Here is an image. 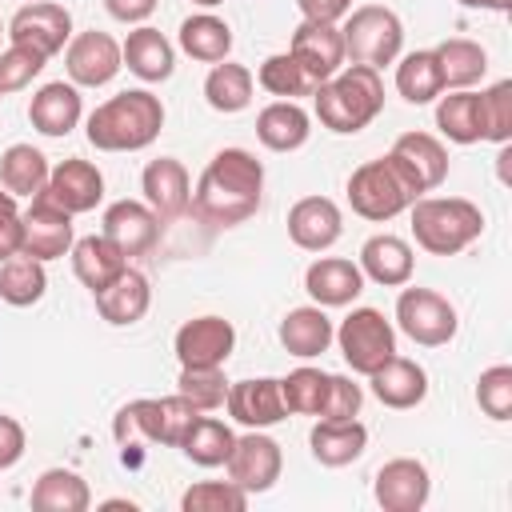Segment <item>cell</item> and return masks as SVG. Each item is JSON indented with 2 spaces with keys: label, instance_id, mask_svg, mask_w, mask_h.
<instances>
[{
  "label": "cell",
  "instance_id": "1",
  "mask_svg": "<svg viewBox=\"0 0 512 512\" xmlns=\"http://www.w3.org/2000/svg\"><path fill=\"white\" fill-rule=\"evenodd\" d=\"M264 196V164L248 148H220L200 172L188 208L212 228H232L256 216Z\"/></svg>",
  "mask_w": 512,
  "mask_h": 512
},
{
  "label": "cell",
  "instance_id": "2",
  "mask_svg": "<svg viewBox=\"0 0 512 512\" xmlns=\"http://www.w3.org/2000/svg\"><path fill=\"white\" fill-rule=\"evenodd\" d=\"M164 128V104L148 88H128L96 104L88 116V144L96 152H140Z\"/></svg>",
  "mask_w": 512,
  "mask_h": 512
},
{
  "label": "cell",
  "instance_id": "3",
  "mask_svg": "<svg viewBox=\"0 0 512 512\" xmlns=\"http://www.w3.org/2000/svg\"><path fill=\"white\" fill-rule=\"evenodd\" d=\"M312 108H316V120H320L328 132L352 136V132L368 128V124L380 116V108H384V80H380V68L344 64L336 76H328L324 84H316Z\"/></svg>",
  "mask_w": 512,
  "mask_h": 512
},
{
  "label": "cell",
  "instance_id": "4",
  "mask_svg": "<svg viewBox=\"0 0 512 512\" xmlns=\"http://www.w3.org/2000/svg\"><path fill=\"white\" fill-rule=\"evenodd\" d=\"M408 212L416 244L432 256H456L484 232V212L464 196H416Z\"/></svg>",
  "mask_w": 512,
  "mask_h": 512
},
{
  "label": "cell",
  "instance_id": "5",
  "mask_svg": "<svg viewBox=\"0 0 512 512\" xmlns=\"http://www.w3.org/2000/svg\"><path fill=\"white\" fill-rule=\"evenodd\" d=\"M420 192L412 188V180L396 168L392 156H380V160H364L352 176H348V204L356 216L364 220H392L400 212L412 208Z\"/></svg>",
  "mask_w": 512,
  "mask_h": 512
},
{
  "label": "cell",
  "instance_id": "6",
  "mask_svg": "<svg viewBox=\"0 0 512 512\" xmlns=\"http://www.w3.org/2000/svg\"><path fill=\"white\" fill-rule=\"evenodd\" d=\"M344 56H352V64H368V68H384L396 64L400 48H404V24L392 8L384 4H360L344 16Z\"/></svg>",
  "mask_w": 512,
  "mask_h": 512
},
{
  "label": "cell",
  "instance_id": "7",
  "mask_svg": "<svg viewBox=\"0 0 512 512\" xmlns=\"http://www.w3.org/2000/svg\"><path fill=\"white\" fill-rule=\"evenodd\" d=\"M332 340L340 344L344 364L352 372H360V376H372L384 360L396 356V328L384 320L380 308H352L340 320V328H336Z\"/></svg>",
  "mask_w": 512,
  "mask_h": 512
},
{
  "label": "cell",
  "instance_id": "8",
  "mask_svg": "<svg viewBox=\"0 0 512 512\" xmlns=\"http://www.w3.org/2000/svg\"><path fill=\"white\" fill-rule=\"evenodd\" d=\"M396 328L412 340V344H424V348H440L456 336L460 320H456V308L432 292V288H404L396 296Z\"/></svg>",
  "mask_w": 512,
  "mask_h": 512
},
{
  "label": "cell",
  "instance_id": "9",
  "mask_svg": "<svg viewBox=\"0 0 512 512\" xmlns=\"http://www.w3.org/2000/svg\"><path fill=\"white\" fill-rule=\"evenodd\" d=\"M224 468H228V480L240 484L248 496L252 492H268L280 480L284 452H280V444L272 436H264V428H248L244 436L232 440V452H228Z\"/></svg>",
  "mask_w": 512,
  "mask_h": 512
},
{
  "label": "cell",
  "instance_id": "10",
  "mask_svg": "<svg viewBox=\"0 0 512 512\" xmlns=\"http://www.w3.org/2000/svg\"><path fill=\"white\" fill-rule=\"evenodd\" d=\"M8 40L36 48L40 56H56L72 40V16L56 0H32L8 20Z\"/></svg>",
  "mask_w": 512,
  "mask_h": 512
},
{
  "label": "cell",
  "instance_id": "11",
  "mask_svg": "<svg viewBox=\"0 0 512 512\" xmlns=\"http://www.w3.org/2000/svg\"><path fill=\"white\" fill-rule=\"evenodd\" d=\"M64 68H68V80L76 88H104L116 80V72L124 68V56H120V44L108 36V32H76L64 48Z\"/></svg>",
  "mask_w": 512,
  "mask_h": 512
},
{
  "label": "cell",
  "instance_id": "12",
  "mask_svg": "<svg viewBox=\"0 0 512 512\" xmlns=\"http://www.w3.org/2000/svg\"><path fill=\"white\" fill-rule=\"evenodd\" d=\"M172 348L180 368H224L236 348V328L224 316H196L176 328Z\"/></svg>",
  "mask_w": 512,
  "mask_h": 512
},
{
  "label": "cell",
  "instance_id": "13",
  "mask_svg": "<svg viewBox=\"0 0 512 512\" xmlns=\"http://www.w3.org/2000/svg\"><path fill=\"white\" fill-rule=\"evenodd\" d=\"M24 220V240L20 252L32 260H60L64 252H72V212H64L60 204H52L48 196H32V204L20 212Z\"/></svg>",
  "mask_w": 512,
  "mask_h": 512
},
{
  "label": "cell",
  "instance_id": "14",
  "mask_svg": "<svg viewBox=\"0 0 512 512\" xmlns=\"http://www.w3.org/2000/svg\"><path fill=\"white\" fill-rule=\"evenodd\" d=\"M36 196H48L52 204H60V208L72 212V216L92 212V208L104 200V172H100L92 160L68 156V160H60V164L48 172V184H44V192H36Z\"/></svg>",
  "mask_w": 512,
  "mask_h": 512
},
{
  "label": "cell",
  "instance_id": "15",
  "mask_svg": "<svg viewBox=\"0 0 512 512\" xmlns=\"http://www.w3.org/2000/svg\"><path fill=\"white\" fill-rule=\"evenodd\" d=\"M372 492H376V504L384 512H420L428 504L432 476L416 456H396V460L380 464Z\"/></svg>",
  "mask_w": 512,
  "mask_h": 512
},
{
  "label": "cell",
  "instance_id": "16",
  "mask_svg": "<svg viewBox=\"0 0 512 512\" xmlns=\"http://www.w3.org/2000/svg\"><path fill=\"white\" fill-rule=\"evenodd\" d=\"M288 52L296 56V64L308 72L312 84H324L328 76H336L344 68V36L336 24H320V20H304L292 40H288Z\"/></svg>",
  "mask_w": 512,
  "mask_h": 512
},
{
  "label": "cell",
  "instance_id": "17",
  "mask_svg": "<svg viewBox=\"0 0 512 512\" xmlns=\"http://www.w3.org/2000/svg\"><path fill=\"white\" fill-rule=\"evenodd\" d=\"M388 156L396 160V168L412 180V188L420 196L440 188L444 176H448V148L432 132H404V136H396Z\"/></svg>",
  "mask_w": 512,
  "mask_h": 512
},
{
  "label": "cell",
  "instance_id": "18",
  "mask_svg": "<svg viewBox=\"0 0 512 512\" xmlns=\"http://www.w3.org/2000/svg\"><path fill=\"white\" fill-rule=\"evenodd\" d=\"M224 408L236 424L244 428H272L288 416L284 396H280V380L276 376H256V380H236L228 384Z\"/></svg>",
  "mask_w": 512,
  "mask_h": 512
},
{
  "label": "cell",
  "instance_id": "19",
  "mask_svg": "<svg viewBox=\"0 0 512 512\" xmlns=\"http://www.w3.org/2000/svg\"><path fill=\"white\" fill-rule=\"evenodd\" d=\"M140 192H144V204H148L160 220H176V216L188 212V200H192L188 168H184L176 156L148 160V164H144V176H140Z\"/></svg>",
  "mask_w": 512,
  "mask_h": 512
},
{
  "label": "cell",
  "instance_id": "20",
  "mask_svg": "<svg viewBox=\"0 0 512 512\" xmlns=\"http://www.w3.org/2000/svg\"><path fill=\"white\" fill-rule=\"evenodd\" d=\"M104 236L132 260L156 248L160 240V216L144 200H116L104 208Z\"/></svg>",
  "mask_w": 512,
  "mask_h": 512
},
{
  "label": "cell",
  "instance_id": "21",
  "mask_svg": "<svg viewBox=\"0 0 512 512\" xmlns=\"http://www.w3.org/2000/svg\"><path fill=\"white\" fill-rule=\"evenodd\" d=\"M340 232H344V216H340L336 200H328V196H304L288 208V236L304 252L332 248L340 240Z\"/></svg>",
  "mask_w": 512,
  "mask_h": 512
},
{
  "label": "cell",
  "instance_id": "22",
  "mask_svg": "<svg viewBox=\"0 0 512 512\" xmlns=\"http://www.w3.org/2000/svg\"><path fill=\"white\" fill-rule=\"evenodd\" d=\"M304 292L320 308H344L364 292V272L344 256H320L304 272Z\"/></svg>",
  "mask_w": 512,
  "mask_h": 512
},
{
  "label": "cell",
  "instance_id": "23",
  "mask_svg": "<svg viewBox=\"0 0 512 512\" xmlns=\"http://www.w3.org/2000/svg\"><path fill=\"white\" fill-rule=\"evenodd\" d=\"M120 56L128 64L132 76H140L144 84H160L176 72V48L168 44V36L152 24H136L124 44H120Z\"/></svg>",
  "mask_w": 512,
  "mask_h": 512
},
{
  "label": "cell",
  "instance_id": "24",
  "mask_svg": "<svg viewBox=\"0 0 512 512\" xmlns=\"http://www.w3.org/2000/svg\"><path fill=\"white\" fill-rule=\"evenodd\" d=\"M412 268H416V256H412L408 240H400L392 232L368 236L364 248H360V272H364V280H376L384 288H404L412 280Z\"/></svg>",
  "mask_w": 512,
  "mask_h": 512
},
{
  "label": "cell",
  "instance_id": "25",
  "mask_svg": "<svg viewBox=\"0 0 512 512\" xmlns=\"http://www.w3.org/2000/svg\"><path fill=\"white\" fill-rule=\"evenodd\" d=\"M368 380H372V396H376L384 408H396V412L416 408V404L428 396V372H424L416 360H408V356L384 360Z\"/></svg>",
  "mask_w": 512,
  "mask_h": 512
},
{
  "label": "cell",
  "instance_id": "26",
  "mask_svg": "<svg viewBox=\"0 0 512 512\" xmlns=\"http://www.w3.org/2000/svg\"><path fill=\"white\" fill-rule=\"evenodd\" d=\"M308 448H312V456L324 464V468H344V464H352V460H360L364 456V448H368V428L356 420V416H348V420H316L312 424V432H308Z\"/></svg>",
  "mask_w": 512,
  "mask_h": 512
},
{
  "label": "cell",
  "instance_id": "27",
  "mask_svg": "<svg viewBox=\"0 0 512 512\" xmlns=\"http://www.w3.org/2000/svg\"><path fill=\"white\" fill-rule=\"evenodd\" d=\"M92 296H96V312H100L108 324H116V328L144 320V312H148V304H152L148 276L136 272V268H124L112 284H104V288L92 292Z\"/></svg>",
  "mask_w": 512,
  "mask_h": 512
},
{
  "label": "cell",
  "instance_id": "28",
  "mask_svg": "<svg viewBox=\"0 0 512 512\" xmlns=\"http://www.w3.org/2000/svg\"><path fill=\"white\" fill-rule=\"evenodd\" d=\"M80 112H84L80 92L76 84H64V80L44 84L28 104V120L40 136H68L80 124Z\"/></svg>",
  "mask_w": 512,
  "mask_h": 512
},
{
  "label": "cell",
  "instance_id": "29",
  "mask_svg": "<svg viewBox=\"0 0 512 512\" xmlns=\"http://www.w3.org/2000/svg\"><path fill=\"white\" fill-rule=\"evenodd\" d=\"M256 136L268 152H296L312 136V120L296 100H272L256 116Z\"/></svg>",
  "mask_w": 512,
  "mask_h": 512
},
{
  "label": "cell",
  "instance_id": "30",
  "mask_svg": "<svg viewBox=\"0 0 512 512\" xmlns=\"http://www.w3.org/2000/svg\"><path fill=\"white\" fill-rule=\"evenodd\" d=\"M128 268V256L100 232V236H80L72 240V272L88 292H100Z\"/></svg>",
  "mask_w": 512,
  "mask_h": 512
},
{
  "label": "cell",
  "instance_id": "31",
  "mask_svg": "<svg viewBox=\"0 0 512 512\" xmlns=\"http://www.w3.org/2000/svg\"><path fill=\"white\" fill-rule=\"evenodd\" d=\"M336 328L328 320V312L320 304H304V308H292L284 320H280V344L288 356H300V360H312L320 352H328Z\"/></svg>",
  "mask_w": 512,
  "mask_h": 512
},
{
  "label": "cell",
  "instance_id": "32",
  "mask_svg": "<svg viewBox=\"0 0 512 512\" xmlns=\"http://www.w3.org/2000/svg\"><path fill=\"white\" fill-rule=\"evenodd\" d=\"M92 504L88 480L72 468H48L32 484V508L36 512H84Z\"/></svg>",
  "mask_w": 512,
  "mask_h": 512
},
{
  "label": "cell",
  "instance_id": "33",
  "mask_svg": "<svg viewBox=\"0 0 512 512\" xmlns=\"http://www.w3.org/2000/svg\"><path fill=\"white\" fill-rule=\"evenodd\" d=\"M48 156L40 152V148H32V144H8L4 148V156H0V184L12 192V196H36V192H44V184H48Z\"/></svg>",
  "mask_w": 512,
  "mask_h": 512
},
{
  "label": "cell",
  "instance_id": "34",
  "mask_svg": "<svg viewBox=\"0 0 512 512\" xmlns=\"http://www.w3.org/2000/svg\"><path fill=\"white\" fill-rule=\"evenodd\" d=\"M48 292V272L44 260H32L24 252L0 260V300L12 308H32Z\"/></svg>",
  "mask_w": 512,
  "mask_h": 512
},
{
  "label": "cell",
  "instance_id": "35",
  "mask_svg": "<svg viewBox=\"0 0 512 512\" xmlns=\"http://www.w3.org/2000/svg\"><path fill=\"white\" fill-rule=\"evenodd\" d=\"M180 48L200 64H220L232 52V28L212 12H196L180 24Z\"/></svg>",
  "mask_w": 512,
  "mask_h": 512
},
{
  "label": "cell",
  "instance_id": "36",
  "mask_svg": "<svg viewBox=\"0 0 512 512\" xmlns=\"http://www.w3.org/2000/svg\"><path fill=\"white\" fill-rule=\"evenodd\" d=\"M432 52H436V64H440V80H444V88H472V84L488 72V52H484L476 40L452 36V40L436 44Z\"/></svg>",
  "mask_w": 512,
  "mask_h": 512
},
{
  "label": "cell",
  "instance_id": "37",
  "mask_svg": "<svg viewBox=\"0 0 512 512\" xmlns=\"http://www.w3.org/2000/svg\"><path fill=\"white\" fill-rule=\"evenodd\" d=\"M396 92L408 100V104H432L440 92H444V80H440V64H436V52L432 48H416L408 56H396Z\"/></svg>",
  "mask_w": 512,
  "mask_h": 512
},
{
  "label": "cell",
  "instance_id": "38",
  "mask_svg": "<svg viewBox=\"0 0 512 512\" xmlns=\"http://www.w3.org/2000/svg\"><path fill=\"white\" fill-rule=\"evenodd\" d=\"M252 84L256 80H252V72L244 64L220 60V64H212V72L204 80V100H208V108L232 116V112H244L252 104Z\"/></svg>",
  "mask_w": 512,
  "mask_h": 512
},
{
  "label": "cell",
  "instance_id": "39",
  "mask_svg": "<svg viewBox=\"0 0 512 512\" xmlns=\"http://www.w3.org/2000/svg\"><path fill=\"white\" fill-rule=\"evenodd\" d=\"M436 128L452 144H476L480 140V92L472 88H452L436 104Z\"/></svg>",
  "mask_w": 512,
  "mask_h": 512
},
{
  "label": "cell",
  "instance_id": "40",
  "mask_svg": "<svg viewBox=\"0 0 512 512\" xmlns=\"http://www.w3.org/2000/svg\"><path fill=\"white\" fill-rule=\"evenodd\" d=\"M232 440H236V432H232L224 420L200 412L196 424L188 428V436L180 440V448H184V456H188L192 464H200V468H220V464L228 460V452H232Z\"/></svg>",
  "mask_w": 512,
  "mask_h": 512
},
{
  "label": "cell",
  "instance_id": "41",
  "mask_svg": "<svg viewBox=\"0 0 512 512\" xmlns=\"http://www.w3.org/2000/svg\"><path fill=\"white\" fill-rule=\"evenodd\" d=\"M328 384H332V372H320V368H292L284 380H280V396H284V408L288 416H320L324 404H328Z\"/></svg>",
  "mask_w": 512,
  "mask_h": 512
},
{
  "label": "cell",
  "instance_id": "42",
  "mask_svg": "<svg viewBox=\"0 0 512 512\" xmlns=\"http://www.w3.org/2000/svg\"><path fill=\"white\" fill-rule=\"evenodd\" d=\"M256 84H260L264 92L280 96V100H296V96H312V92H316V84L308 80V72L296 64L292 52L268 56V60L260 64V72H256Z\"/></svg>",
  "mask_w": 512,
  "mask_h": 512
},
{
  "label": "cell",
  "instance_id": "43",
  "mask_svg": "<svg viewBox=\"0 0 512 512\" xmlns=\"http://www.w3.org/2000/svg\"><path fill=\"white\" fill-rule=\"evenodd\" d=\"M112 436L120 448H136V444H160V408L156 400H132L116 412L112 420Z\"/></svg>",
  "mask_w": 512,
  "mask_h": 512
},
{
  "label": "cell",
  "instance_id": "44",
  "mask_svg": "<svg viewBox=\"0 0 512 512\" xmlns=\"http://www.w3.org/2000/svg\"><path fill=\"white\" fill-rule=\"evenodd\" d=\"M480 140L508 144L512 140V80H496L480 92Z\"/></svg>",
  "mask_w": 512,
  "mask_h": 512
},
{
  "label": "cell",
  "instance_id": "45",
  "mask_svg": "<svg viewBox=\"0 0 512 512\" xmlns=\"http://www.w3.org/2000/svg\"><path fill=\"white\" fill-rule=\"evenodd\" d=\"M184 512H244L248 508V492L232 480H200L180 496Z\"/></svg>",
  "mask_w": 512,
  "mask_h": 512
},
{
  "label": "cell",
  "instance_id": "46",
  "mask_svg": "<svg viewBox=\"0 0 512 512\" xmlns=\"http://www.w3.org/2000/svg\"><path fill=\"white\" fill-rule=\"evenodd\" d=\"M176 392L188 404H196L200 412H216V408H224V396H228L224 368H180Z\"/></svg>",
  "mask_w": 512,
  "mask_h": 512
},
{
  "label": "cell",
  "instance_id": "47",
  "mask_svg": "<svg viewBox=\"0 0 512 512\" xmlns=\"http://www.w3.org/2000/svg\"><path fill=\"white\" fill-rule=\"evenodd\" d=\"M44 64H48V56H40L36 48H24V44L0 48V96L28 88L44 72Z\"/></svg>",
  "mask_w": 512,
  "mask_h": 512
},
{
  "label": "cell",
  "instance_id": "48",
  "mask_svg": "<svg viewBox=\"0 0 512 512\" xmlns=\"http://www.w3.org/2000/svg\"><path fill=\"white\" fill-rule=\"evenodd\" d=\"M476 404L492 420H508L512 416V368L508 364H492V368L480 372V380H476Z\"/></svg>",
  "mask_w": 512,
  "mask_h": 512
},
{
  "label": "cell",
  "instance_id": "49",
  "mask_svg": "<svg viewBox=\"0 0 512 512\" xmlns=\"http://www.w3.org/2000/svg\"><path fill=\"white\" fill-rule=\"evenodd\" d=\"M156 408H160V444L168 448H180V440L188 436V428L196 424L200 408L188 404L180 392L176 396H156Z\"/></svg>",
  "mask_w": 512,
  "mask_h": 512
},
{
  "label": "cell",
  "instance_id": "50",
  "mask_svg": "<svg viewBox=\"0 0 512 512\" xmlns=\"http://www.w3.org/2000/svg\"><path fill=\"white\" fill-rule=\"evenodd\" d=\"M360 400H364V392H360V384H352L348 376H332V384H328V404H324V420H348V416H360Z\"/></svg>",
  "mask_w": 512,
  "mask_h": 512
},
{
  "label": "cell",
  "instance_id": "51",
  "mask_svg": "<svg viewBox=\"0 0 512 512\" xmlns=\"http://www.w3.org/2000/svg\"><path fill=\"white\" fill-rule=\"evenodd\" d=\"M20 240H24V220H20L16 196L4 188V192H0V260L16 256V252H20Z\"/></svg>",
  "mask_w": 512,
  "mask_h": 512
},
{
  "label": "cell",
  "instance_id": "52",
  "mask_svg": "<svg viewBox=\"0 0 512 512\" xmlns=\"http://www.w3.org/2000/svg\"><path fill=\"white\" fill-rule=\"evenodd\" d=\"M24 424L16 416H4L0 412V468H12L20 456H24Z\"/></svg>",
  "mask_w": 512,
  "mask_h": 512
},
{
  "label": "cell",
  "instance_id": "53",
  "mask_svg": "<svg viewBox=\"0 0 512 512\" xmlns=\"http://www.w3.org/2000/svg\"><path fill=\"white\" fill-rule=\"evenodd\" d=\"M160 0H104L108 16L120 20V24H144L152 12H156Z\"/></svg>",
  "mask_w": 512,
  "mask_h": 512
},
{
  "label": "cell",
  "instance_id": "54",
  "mask_svg": "<svg viewBox=\"0 0 512 512\" xmlns=\"http://www.w3.org/2000/svg\"><path fill=\"white\" fill-rule=\"evenodd\" d=\"M304 20H320V24H336L352 12V0H296Z\"/></svg>",
  "mask_w": 512,
  "mask_h": 512
},
{
  "label": "cell",
  "instance_id": "55",
  "mask_svg": "<svg viewBox=\"0 0 512 512\" xmlns=\"http://www.w3.org/2000/svg\"><path fill=\"white\" fill-rule=\"evenodd\" d=\"M464 8H484V12H508L512 0H460Z\"/></svg>",
  "mask_w": 512,
  "mask_h": 512
},
{
  "label": "cell",
  "instance_id": "56",
  "mask_svg": "<svg viewBox=\"0 0 512 512\" xmlns=\"http://www.w3.org/2000/svg\"><path fill=\"white\" fill-rule=\"evenodd\" d=\"M192 4H200V8H216V4H224V0H192Z\"/></svg>",
  "mask_w": 512,
  "mask_h": 512
},
{
  "label": "cell",
  "instance_id": "57",
  "mask_svg": "<svg viewBox=\"0 0 512 512\" xmlns=\"http://www.w3.org/2000/svg\"><path fill=\"white\" fill-rule=\"evenodd\" d=\"M4 36H8V24H4V20H0V44H4Z\"/></svg>",
  "mask_w": 512,
  "mask_h": 512
},
{
  "label": "cell",
  "instance_id": "58",
  "mask_svg": "<svg viewBox=\"0 0 512 512\" xmlns=\"http://www.w3.org/2000/svg\"><path fill=\"white\" fill-rule=\"evenodd\" d=\"M24 4H32V0H24Z\"/></svg>",
  "mask_w": 512,
  "mask_h": 512
}]
</instances>
